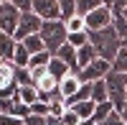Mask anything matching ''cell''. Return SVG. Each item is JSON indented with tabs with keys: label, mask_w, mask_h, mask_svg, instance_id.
<instances>
[{
	"label": "cell",
	"mask_w": 127,
	"mask_h": 125,
	"mask_svg": "<svg viewBox=\"0 0 127 125\" xmlns=\"http://www.w3.org/2000/svg\"><path fill=\"white\" fill-rule=\"evenodd\" d=\"M41 41H43V46L51 56L56 54V51L66 44V36H69V31H66V23L64 20H43V28H41Z\"/></svg>",
	"instance_id": "7a4b0ae2"
},
{
	"label": "cell",
	"mask_w": 127,
	"mask_h": 125,
	"mask_svg": "<svg viewBox=\"0 0 127 125\" xmlns=\"http://www.w3.org/2000/svg\"><path fill=\"white\" fill-rule=\"evenodd\" d=\"M0 125H23V120H18V118H13V115L0 112Z\"/></svg>",
	"instance_id": "e575fe53"
},
{
	"label": "cell",
	"mask_w": 127,
	"mask_h": 125,
	"mask_svg": "<svg viewBox=\"0 0 127 125\" xmlns=\"http://www.w3.org/2000/svg\"><path fill=\"white\" fill-rule=\"evenodd\" d=\"M109 100V92H107V82L99 79V82H92V102H97V105H102V102Z\"/></svg>",
	"instance_id": "e0dca14e"
},
{
	"label": "cell",
	"mask_w": 127,
	"mask_h": 125,
	"mask_svg": "<svg viewBox=\"0 0 127 125\" xmlns=\"http://www.w3.org/2000/svg\"><path fill=\"white\" fill-rule=\"evenodd\" d=\"M122 118H125V125H127V107L122 110Z\"/></svg>",
	"instance_id": "ab89813d"
},
{
	"label": "cell",
	"mask_w": 127,
	"mask_h": 125,
	"mask_svg": "<svg viewBox=\"0 0 127 125\" xmlns=\"http://www.w3.org/2000/svg\"><path fill=\"white\" fill-rule=\"evenodd\" d=\"M64 23H66V31L69 33H76V31H87V20H84V15H71L69 20H64Z\"/></svg>",
	"instance_id": "7402d4cb"
},
{
	"label": "cell",
	"mask_w": 127,
	"mask_h": 125,
	"mask_svg": "<svg viewBox=\"0 0 127 125\" xmlns=\"http://www.w3.org/2000/svg\"><path fill=\"white\" fill-rule=\"evenodd\" d=\"M84 20H87V31L92 33V31L109 28V26H112V20H114V13H112V8H109V5H99V8H94L92 13L84 15Z\"/></svg>",
	"instance_id": "277c9868"
},
{
	"label": "cell",
	"mask_w": 127,
	"mask_h": 125,
	"mask_svg": "<svg viewBox=\"0 0 127 125\" xmlns=\"http://www.w3.org/2000/svg\"><path fill=\"white\" fill-rule=\"evenodd\" d=\"M102 3H104V5H112V0H102Z\"/></svg>",
	"instance_id": "60d3db41"
},
{
	"label": "cell",
	"mask_w": 127,
	"mask_h": 125,
	"mask_svg": "<svg viewBox=\"0 0 127 125\" xmlns=\"http://www.w3.org/2000/svg\"><path fill=\"white\" fill-rule=\"evenodd\" d=\"M13 5L20 13H31V10H33V0H13Z\"/></svg>",
	"instance_id": "836d02e7"
},
{
	"label": "cell",
	"mask_w": 127,
	"mask_h": 125,
	"mask_svg": "<svg viewBox=\"0 0 127 125\" xmlns=\"http://www.w3.org/2000/svg\"><path fill=\"white\" fill-rule=\"evenodd\" d=\"M107 92H109V102L114 105V110H125L127 107V74H120V71H109L107 77Z\"/></svg>",
	"instance_id": "3957f363"
},
{
	"label": "cell",
	"mask_w": 127,
	"mask_h": 125,
	"mask_svg": "<svg viewBox=\"0 0 127 125\" xmlns=\"http://www.w3.org/2000/svg\"><path fill=\"white\" fill-rule=\"evenodd\" d=\"M15 64L13 61H0V89L5 87H13L15 84Z\"/></svg>",
	"instance_id": "7c38bea8"
},
{
	"label": "cell",
	"mask_w": 127,
	"mask_h": 125,
	"mask_svg": "<svg viewBox=\"0 0 127 125\" xmlns=\"http://www.w3.org/2000/svg\"><path fill=\"white\" fill-rule=\"evenodd\" d=\"M13 64L15 66H28L31 64V54H28V49L18 41V46H15V54H13Z\"/></svg>",
	"instance_id": "ffe728a7"
},
{
	"label": "cell",
	"mask_w": 127,
	"mask_h": 125,
	"mask_svg": "<svg viewBox=\"0 0 127 125\" xmlns=\"http://www.w3.org/2000/svg\"><path fill=\"white\" fill-rule=\"evenodd\" d=\"M0 61H3V59H0Z\"/></svg>",
	"instance_id": "ee69618b"
},
{
	"label": "cell",
	"mask_w": 127,
	"mask_h": 125,
	"mask_svg": "<svg viewBox=\"0 0 127 125\" xmlns=\"http://www.w3.org/2000/svg\"><path fill=\"white\" fill-rule=\"evenodd\" d=\"M61 120L66 123V125H79V123H81V120H79V115H76V112H74L71 107H66V112L61 115Z\"/></svg>",
	"instance_id": "d6a6232c"
},
{
	"label": "cell",
	"mask_w": 127,
	"mask_h": 125,
	"mask_svg": "<svg viewBox=\"0 0 127 125\" xmlns=\"http://www.w3.org/2000/svg\"><path fill=\"white\" fill-rule=\"evenodd\" d=\"M76 59H79V69H84V66H89L92 61H97L99 54H97V49L92 44H87L84 49H76Z\"/></svg>",
	"instance_id": "4fadbf2b"
},
{
	"label": "cell",
	"mask_w": 127,
	"mask_h": 125,
	"mask_svg": "<svg viewBox=\"0 0 127 125\" xmlns=\"http://www.w3.org/2000/svg\"><path fill=\"white\" fill-rule=\"evenodd\" d=\"M38 95L41 92L36 89V84H28V87H18V95H15V100H20L23 105H33V102H38Z\"/></svg>",
	"instance_id": "9a60e30c"
},
{
	"label": "cell",
	"mask_w": 127,
	"mask_h": 125,
	"mask_svg": "<svg viewBox=\"0 0 127 125\" xmlns=\"http://www.w3.org/2000/svg\"><path fill=\"white\" fill-rule=\"evenodd\" d=\"M3 3H13V0H0V5H3Z\"/></svg>",
	"instance_id": "7bdbcfd3"
},
{
	"label": "cell",
	"mask_w": 127,
	"mask_h": 125,
	"mask_svg": "<svg viewBox=\"0 0 127 125\" xmlns=\"http://www.w3.org/2000/svg\"><path fill=\"white\" fill-rule=\"evenodd\" d=\"M48 61H51V54H48V51H41V54L31 56V64H28V69H36V66H48Z\"/></svg>",
	"instance_id": "f546056e"
},
{
	"label": "cell",
	"mask_w": 127,
	"mask_h": 125,
	"mask_svg": "<svg viewBox=\"0 0 127 125\" xmlns=\"http://www.w3.org/2000/svg\"><path fill=\"white\" fill-rule=\"evenodd\" d=\"M54 56H59V59H61V61H64V64H66L71 71H79V59H76V49H74V46L64 44V46L56 51Z\"/></svg>",
	"instance_id": "30bf717a"
},
{
	"label": "cell",
	"mask_w": 127,
	"mask_h": 125,
	"mask_svg": "<svg viewBox=\"0 0 127 125\" xmlns=\"http://www.w3.org/2000/svg\"><path fill=\"white\" fill-rule=\"evenodd\" d=\"M99 5H104L102 0H76V13L87 15V13H92L94 8H99Z\"/></svg>",
	"instance_id": "484cf974"
},
{
	"label": "cell",
	"mask_w": 127,
	"mask_h": 125,
	"mask_svg": "<svg viewBox=\"0 0 127 125\" xmlns=\"http://www.w3.org/2000/svg\"><path fill=\"white\" fill-rule=\"evenodd\" d=\"M15 46L18 41L8 33H0V59L3 61H13V54H15Z\"/></svg>",
	"instance_id": "8fae6325"
},
{
	"label": "cell",
	"mask_w": 127,
	"mask_h": 125,
	"mask_svg": "<svg viewBox=\"0 0 127 125\" xmlns=\"http://www.w3.org/2000/svg\"><path fill=\"white\" fill-rule=\"evenodd\" d=\"M112 71H120V74H127V49H120L117 59L112 61Z\"/></svg>",
	"instance_id": "4316f807"
},
{
	"label": "cell",
	"mask_w": 127,
	"mask_h": 125,
	"mask_svg": "<svg viewBox=\"0 0 127 125\" xmlns=\"http://www.w3.org/2000/svg\"><path fill=\"white\" fill-rule=\"evenodd\" d=\"M33 13L41 20H61L59 0H33Z\"/></svg>",
	"instance_id": "ba28073f"
},
{
	"label": "cell",
	"mask_w": 127,
	"mask_h": 125,
	"mask_svg": "<svg viewBox=\"0 0 127 125\" xmlns=\"http://www.w3.org/2000/svg\"><path fill=\"white\" fill-rule=\"evenodd\" d=\"M97 125H125V118H122L120 110H114V112H109V115L104 118L102 123H97Z\"/></svg>",
	"instance_id": "4dcf8cb0"
},
{
	"label": "cell",
	"mask_w": 127,
	"mask_h": 125,
	"mask_svg": "<svg viewBox=\"0 0 127 125\" xmlns=\"http://www.w3.org/2000/svg\"><path fill=\"white\" fill-rule=\"evenodd\" d=\"M81 84H84V82L79 79V74H76V71H71V74H66V77L59 82V92L69 100V97H74V95L81 89Z\"/></svg>",
	"instance_id": "9c48e42d"
},
{
	"label": "cell",
	"mask_w": 127,
	"mask_h": 125,
	"mask_svg": "<svg viewBox=\"0 0 127 125\" xmlns=\"http://www.w3.org/2000/svg\"><path fill=\"white\" fill-rule=\"evenodd\" d=\"M112 71V64L109 61H104V59H97V61H92L89 66H84V69H79L76 74H79V79L84 82V84H92V82H99V79H104Z\"/></svg>",
	"instance_id": "52a82bcc"
},
{
	"label": "cell",
	"mask_w": 127,
	"mask_h": 125,
	"mask_svg": "<svg viewBox=\"0 0 127 125\" xmlns=\"http://www.w3.org/2000/svg\"><path fill=\"white\" fill-rule=\"evenodd\" d=\"M48 74L54 77V79H59V82H61L66 74H71V69H69L66 64H64V61H61L59 56H51V61H48Z\"/></svg>",
	"instance_id": "5bb4252c"
},
{
	"label": "cell",
	"mask_w": 127,
	"mask_h": 125,
	"mask_svg": "<svg viewBox=\"0 0 127 125\" xmlns=\"http://www.w3.org/2000/svg\"><path fill=\"white\" fill-rule=\"evenodd\" d=\"M109 112H114V105L107 100V102H102V105H97V110H94V115H92V120L94 123H102L104 118L109 115Z\"/></svg>",
	"instance_id": "d4e9b609"
},
{
	"label": "cell",
	"mask_w": 127,
	"mask_h": 125,
	"mask_svg": "<svg viewBox=\"0 0 127 125\" xmlns=\"http://www.w3.org/2000/svg\"><path fill=\"white\" fill-rule=\"evenodd\" d=\"M15 84L18 87H28V84H33V77H31V69L28 66H15Z\"/></svg>",
	"instance_id": "44dd1931"
},
{
	"label": "cell",
	"mask_w": 127,
	"mask_h": 125,
	"mask_svg": "<svg viewBox=\"0 0 127 125\" xmlns=\"http://www.w3.org/2000/svg\"><path fill=\"white\" fill-rule=\"evenodd\" d=\"M122 15H125V20H127V8H125V10H122Z\"/></svg>",
	"instance_id": "b9f144b4"
},
{
	"label": "cell",
	"mask_w": 127,
	"mask_h": 125,
	"mask_svg": "<svg viewBox=\"0 0 127 125\" xmlns=\"http://www.w3.org/2000/svg\"><path fill=\"white\" fill-rule=\"evenodd\" d=\"M31 115H38V118H48L51 115V105L48 102H33V105H31Z\"/></svg>",
	"instance_id": "f1b7e54d"
},
{
	"label": "cell",
	"mask_w": 127,
	"mask_h": 125,
	"mask_svg": "<svg viewBox=\"0 0 127 125\" xmlns=\"http://www.w3.org/2000/svg\"><path fill=\"white\" fill-rule=\"evenodd\" d=\"M46 125H66V123H64L61 118H54V115H48V118H46Z\"/></svg>",
	"instance_id": "74e56055"
},
{
	"label": "cell",
	"mask_w": 127,
	"mask_h": 125,
	"mask_svg": "<svg viewBox=\"0 0 127 125\" xmlns=\"http://www.w3.org/2000/svg\"><path fill=\"white\" fill-rule=\"evenodd\" d=\"M112 26H114V31H117V36H120V38H127V20H125L122 13H114Z\"/></svg>",
	"instance_id": "83f0119b"
},
{
	"label": "cell",
	"mask_w": 127,
	"mask_h": 125,
	"mask_svg": "<svg viewBox=\"0 0 127 125\" xmlns=\"http://www.w3.org/2000/svg\"><path fill=\"white\" fill-rule=\"evenodd\" d=\"M61 20H69L71 15H76V0H59Z\"/></svg>",
	"instance_id": "cb8c5ba5"
},
{
	"label": "cell",
	"mask_w": 127,
	"mask_h": 125,
	"mask_svg": "<svg viewBox=\"0 0 127 125\" xmlns=\"http://www.w3.org/2000/svg\"><path fill=\"white\" fill-rule=\"evenodd\" d=\"M64 112H66V100H56V102H51V115H54V118H61Z\"/></svg>",
	"instance_id": "1f68e13d"
},
{
	"label": "cell",
	"mask_w": 127,
	"mask_h": 125,
	"mask_svg": "<svg viewBox=\"0 0 127 125\" xmlns=\"http://www.w3.org/2000/svg\"><path fill=\"white\" fill-rule=\"evenodd\" d=\"M66 44L74 49H84L89 44V31H76V33H69L66 36Z\"/></svg>",
	"instance_id": "ac0fdd59"
},
{
	"label": "cell",
	"mask_w": 127,
	"mask_h": 125,
	"mask_svg": "<svg viewBox=\"0 0 127 125\" xmlns=\"http://www.w3.org/2000/svg\"><path fill=\"white\" fill-rule=\"evenodd\" d=\"M23 125H46V118H38V115H28L23 120Z\"/></svg>",
	"instance_id": "d590c367"
},
{
	"label": "cell",
	"mask_w": 127,
	"mask_h": 125,
	"mask_svg": "<svg viewBox=\"0 0 127 125\" xmlns=\"http://www.w3.org/2000/svg\"><path fill=\"white\" fill-rule=\"evenodd\" d=\"M109 8H112V13H122V10L127 8V0H112Z\"/></svg>",
	"instance_id": "8d00e7d4"
},
{
	"label": "cell",
	"mask_w": 127,
	"mask_h": 125,
	"mask_svg": "<svg viewBox=\"0 0 127 125\" xmlns=\"http://www.w3.org/2000/svg\"><path fill=\"white\" fill-rule=\"evenodd\" d=\"M36 89H38V92H56V89H59V79H54L51 74H46L43 79L36 82Z\"/></svg>",
	"instance_id": "603a6c76"
},
{
	"label": "cell",
	"mask_w": 127,
	"mask_h": 125,
	"mask_svg": "<svg viewBox=\"0 0 127 125\" xmlns=\"http://www.w3.org/2000/svg\"><path fill=\"white\" fill-rule=\"evenodd\" d=\"M18 20H20V10L13 3H3L0 5V33H8V36L15 38Z\"/></svg>",
	"instance_id": "8992f818"
},
{
	"label": "cell",
	"mask_w": 127,
	"mask_h": 125,
	"mask_svg": "<svg viewBox=\"0 0 127 125\" xmlns=\"http://www.w3.org/2000/svg\"><path fill=\"white\" fill-rule=\"evenodd\" d=\"M79 125H97V123H94V120H81Z\"/></svg>",
	"instance_id": "f35d334b"
},
{
	"label": "cell",
	"mask_w": 127,
	"mask_h": 125,
	"mask_svg": "<svg viewBox=\"0 0 127 125\" xmlns=\"http://www.w3.org/2000/svg\"><path fill=\"white\" fill-rule=\"evenodd\" d=\"M20 44L28 49L31 56H36V54H41V51H46V46H43V41H41V36H28L26 41H20Z\"/></svg>",
	"instance_id": "d6986e66"
},
{
	"label": "cell",
	"mask_w": 127,
	"mask_h": 125,
	"mask_svg": "<svg viewBox=\"0 0 127 125\" xmlns=\"http://www.w3.org/2000/svg\"><path fill=\"white\" fill-rule=\"evenodd\" d=\"M71 110L79 115V120H92L94 110H97V102H92V100H84V102H76V105H71Z\"/></svg>",
	"instance_id": "2e32d148"
},
{
	"label": "cell",
	"mask_w": 127,
	"mask_h": 125,
	"mask_svg": "<svg viewBox=\"0 0 127 125\" xmlns=\"http://www.w3.org/2000/svg\"><path fill=\"white\" fill-rule=\"evenodd\" d=\"M41 28H43V20H41L33 10H31V13H20L18 31H15V41H26L28 36H38Z\"/></svg>",
	"instance_id": "5b68a950"
},
{
	"label": "cell",
	"mask_w": 127,
	"mask_h": 125,
	"mask_svg": "<svg viewBox=\"0 0 127 125\" xmlns=\"http://www.w3.org/2000/svg\"><path fill=\"white\" fill-rule=\"evenodd\" d=\"M89 44L97 49L99 59H104V61L112 64V61L117 59L120 49H122V38L117 36L114 26H109V28H102V31H92L89 33Z\"/></svg>",
	"instance_id": "6da1fadb"
}]
</instances>
